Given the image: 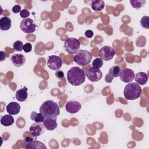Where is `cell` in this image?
<instances>
[{
    "label": "cell",
    "mask_w": 149,
    "mask_h": 149,
    "mask_svg": "<svg viewBox=\"0 0 149 149\" xmlns=\"http://www.w3.org/2000/svg\"><path fill=\"white\" fill-rule=\"evenodd\" d=\"M40 112L45 118H56L60 114L58 104L52 100L44 101L40 107Z\"/></svg>",
    "instance_id": "1"
},
{
    "label": "cell",
    "mask_w": 149,
    "mask_h": 149,
    "mask_svg": "<svg viewBox=\"0 0 149 149\" xmlns=\"http://www.w3.org/2000/svg\"><path fill=\"white\" fill-rule=\"evenodd\" d=\"M84 71L77 66L71 68L67 73V79L69 83L74 86L82 84L85 81Z\"/></svg>",
    "instance_id": "2"
},
{
    "label": "cell",
    "mask_w": 149,
    "mask_h": 149,
    "mask_svg": "<svg viewBox=\"0 0 149 149\" xmlns=\"http://www.w3.org/2000/svg\"><path fill=\"white\" fill-rule=\"evenodd\" d=\"M142 89L136 83L130 82L127 84L123 90L124 97L127 100H134L141 95Z\"/></svg>",
    "instance_id": "3"
},
{
    "label": "cell",
    "mask_w": 149,
    "mask_h": 149,
    "mask_svg": "<svg viewBox=\"0 0 149 149\" xmlns=\"http://www.w3.org/2000/svg\"><path fill=\"white\" fill-rule=\"evenodd\" d=\"M92 58L93 56L90 52L84 49H80L75 54L73 61L78 65L84 66L90 63Z\"/></svg>",
    "instance_id": "4"
},
{
    "label": "cell",
    "mask_w": 149,
    "mask_h": 149,
    "mask_svg": "<svg viewBox=\"0 0 149 149\" xmlns=\"http://www.w3.org/2000/svg\"><path fill=\"white\" fill-rule=\"evenodd\" d=\"M80 42L79 40L75 38H68L65 40L63 44V48L65 51L70 54H76L80 48Z\"/></svg>",
    "instance_id": "5"
},
{
    "label": "cell",
    "mask_w": 149,
    "mask_h": 149,
    "mask_svg": "<svg viewBox=\"0 0 149 149\" xmlns=\"http://www.w3.org/2000/svg\"><path fill=\"white\" fill-rule=\"evenodd\" d=\"M37 25L30 18L23 19L20 23V28L22 31L26 34H31L35 31Z\"/></svg>",
    "instance_id": "6"
},
{
    "label": "cell",
    "mask_w": 149,
    "mask_h": 149,
    "mask_svg": "<svg viewBox=\"0 0 149 149\" xmlns=\"http://www.w3.org/2000/svg\"><path fill=\"white\" fill-rule=\"evenodd\" d=\"M115 54V49L108 45L102 47L99 51V56L103 61H110L113 58Z\"/></svg>",
    "instance_id": "7"
},
{
    "label": "cell",
    "mask_w": 149,
    "mask_h": 149,
    "mask_svg": "<svg viewBox=\"0 0 149 149\" xmlns=\"http://www.w3.org/2000/svg\"><path fill=\"white\" fill-rule=\"evenodd\" d=\"M86 76L88 79L93 82H96L101 79L102 77V73L101 70L98 68L93 67L90 68L85 72Z\"/></svg>",
    "instance_id": "8"
},
{
    "label": "cell",
    "mask_w": 149,
    "mask_h": 149,
    "mask_svg": "<svg viewBox=\"0 0 149 149\" xmlns=\"http://www.w3.org/2000/svg\"><path fill=\"white\" fill-rule=\"evenodd\" d=\"M62 65V61L61 58L56 55H50L47 58V66L53 70L59 69Z\"/></svg>",
    "instance_id": "9"
},
{
    "label": "cell",
    "mask_w": 149,
    "mask_h": 149,
    "mask_svg": "<svg viewBox=\"0 0 149 149\" xmlns=\"http://www.w3.org/2000/svg\"><path fill=\"white\" fill-rule=\"evenodd\" d=\"M45 127L44 124L40 122H36L33 123L29 128V133L34 137L41 136L45 132Z\"/></svg>",
    "instance_id": "10"
},
{
    "label": "cell",
    "mask_w": 149,
    "mask_h": 149,
    "mask_svg": "<svg viewBox=\"0 0 149 149\" xmlns=\"http://www.w3.org/2000/svg\"><path fill=\"white\" fill-rule=\"evenodd\" d=\"M119 76L122 81L125 83H130L134 79L135 74L133 70L126 68L120 71Z\"/></svg>",
    "instance_id": "11"
},
{
    "label": "cell",
    "mask_w": 149,
    "mask_h": 149,
    "mask_svg": "<svg viewBox=\"0 0 149 149\" xmlns=\"http://www.w3.org/2000/svg\"><path fill=\"white\" fill-rule=\"evenodd\" d=\"M65 108L68 112L70 113H76L81 108V104L78 101L70 100L66 103Z\"/></svg>",
    "instance_id": "12"
},
{
    "label": "cell",
    "mask_w": 149,
    "mask_h": 149,
    "mask_svg": "<svg viewBox=\"0 0 149 149\" xmlns=\"http://www.w3.org/2000/svg\"><path fill=\"white\" fill-rule=\"evenodd\" d=\"M22 148L26 149H42L47 148L44 143L40 141L33 140L27 143H22Z\"/></svg>",
    "instance_id": "13"
},
{
    "label": "cell",
    "mask_w": 149,
    "mask_h": 149,
    "mask_svg": "<svg viewBox=\"0 0 149 149\" xmlns=\"http://www.w3.org/2000/svg\"><path fill=\"white\" fill-rule=\"evenodd\" d=\"M10 61L15 66L20 67L25 63L26 58L22 54H15L11 55Z\"/></svg>",
    "instance_id": "14"
},
{
    "label": "cell",
    "mask_w": 149,
    "mask_h": 149,
    "mask_svg": "<svg viewBox=\"0 0 149 149\" xmlns=\"http://www.w3.org/2000/svg\"><path fill=\"white\" fill-rule=\"evenodd\" d=\"M20 111V105L16 102H10L6 106L7 112L11 115L18 114Z\"/></svg>",
    "instance_id": "15"
},
{
    "label": "cell",
    "mask_w": 149,
    "mask_h": 149,
    "mask_svg": "<svg viewBox=\"0 0 149 149\" xmlns=\"http://www.w3.org/2000/svg\"><path fill=\"white\" fill-rule=\"evenodd\" d=\"M42 123L44 124L45 129L49 131L55 130L58 126L56 118H45Z\"/></svg>",
    "instance_id": "16"
},
{
    "label": "cell",
    "mask_w": 149,
    "mask_h": 149,
    "mask_svg": "<svg viewBox=\"0 0 149 149\" xmlns=\"http://www.w3.org/2000/svg\"><path fill=\"white\" fill-rule=\"evenodd\" d=\"M28 97V93H27V88L24 86L22 88H20L18 90L15 95L16 99L20 102H23L26 100Z\"/></svg>",
    "instance_id": "17"
},
{
    "label": "cell",
    "mask_w": 149,
    "mask_h": 149,
    "mask_svg": "<svg viewBox=\"0 0 149 149\" xmlns=\"http://www.w3.org/2000/svg\"><path fill=\"white\" fill-rule=\"evenodd\" d=\"M12 26V21L8 16H4L0 19V29L2 31L8 30Z\"/></svg>",
    "instance_id": "18"
},
{
    "label": "cell",
    "mask_w": 149,
    "mask_h": 149,
    "mask_svg": "<svg viewBox=\"0 0 149 149\" xmlns=\"http://www.w3.org/2000/svg\"><path fill=\"white\" fill-rule=\"evenodd\" d=\"M134 79L136 83H137L138 84L144 85L147 83L148 81V76L146 73L140 72L136 73Z\"/></svg>",
    "instance_id": "19"
},
{
    "label": "cell",
    "mask_w": 149,
    "mask_h": 149,
    "mask_svg": "<svg viewBox=\"0 0 149 149\" xmlns=\"http://www.w3.org/2000/svg\"><path fill=\"white\" fill-rule=\"evenodd\" d=\"M91 6L93 10L95 12H100L104 8L105 3L102 0L92 1L91 2Z\"/></svg>",
    "instance_id": "20"
},
{
    "label": "cell",
    "mask_w": 149,
    "mask_h": 149,
    "mask_svg": "<svg viewBox=\"0 0 149 149\" xmlns=\"http://www.w3.org/2000/svg\"><path fill=\"white\" fill-rule=\"evenodd\" d=\"M14 123V118L11 115H5L1 119V124L6 127L11 126Z\"/></svg>",
    "instance_id": "21"
},
{
    "label": "cell",
    "mask_w": 149,
    "mask_h": 149,
    "mask_svg": "<svg viewBox=\"0 0 149 149\" xmlns=\"http://www.w3.org/2000/svg\"><path fill=\"white\" fill-rule=\"evenodd\" d=\"M30 119L36 122L42 123L44 120L45 118L40 112L37 113L35 111H33L30 115Z\"/></svg>",
    "instance_id": "22"
},
{
    "label": "cell",
    "mask_w": 149,
    "mask_h": 149,
    "mask_svg": "<svg viewBox=\"0 0 149 149\" xmlns=\"http://www.w3.org/2000/svg\"><path fill=\"white\" fill-rule=\"evenodd\" d=\"M121 69L119 66H112L108 72V74L112 77H117L119 76Z\"/></svg>",
    "instance_id": "23"
},
{
    "label": "cell",
    "mask_w": 149,
    "mask_h": 149,
    "mask_svg": "<svg viewBox=\"0 0 149 149\" xmlns=\"http://www.w3.org/2000/svg\"><path fill=\"white\" fill-rule=\"evenodd\" d=\"M146 1L145 0H131L130 1V3L132 6L133 8L136 9H139L140 8H142L146 4Z\"/></svg>",
    "instance_id": "24"
},
{
    "label": "cell",
    "mask_w": 149,
    "mask_h": 149,
    "mask_svg": "<svg viewBox=\"0 0 149 149\" xmlns=\"http://www.w3.org/2000/svg\"><path fill=\"white\" fill-rule=\"evenodd\" d=\"M140 24L144 29H149V16H143L140 20Z\"/></svg>",
    "instance_id": "25"
},
{
    "label": "cell",
    "mask_w": 149,
    "mask_h": 149,
    "mask_svg": "<svg viewBox=\"0 0 149 149\" xmlns=\"http://www.w3.org/2000/svg\"><path fill=\"white\" fill-rule=\"evenodd\" d=\"M102 65H103V60L100 58H95V59L93 60L92 63L93 67L95 68L100 69L102 66Z\"/></svg>",
    "instance_id": "26"
},
{
    "label": "cell",
    "mask_w": 149,
    "mask_h": 149,
    "mask_svg": "<svg viewBox=\"0 0 149 149\" xmlns=\"http://www.w3.org/2000/svg\"><path fill=\"white\" fill-rule=\"evenodd\" d=\"M23 45H24L21 41L17 40L14 42L13 45V48L16 51H22L23 49Z\"/></svg>",
    "instance_id": "27"
},
{
    "label": "cell",
    "mask_w": 149,
    "mask_h": 149,
    "mask_svg": "<svg viewBox=\"0 0 149 149\" xmlns=\"http://www.w3.org/2000/svg\"><path fill=\"white\" fill-rule=\"evenodd\" d=\"M30 15V13L29 10H28V9H23L20 12V16L22 17L23 19L28 18V17Z\"/></svg>",
    "instance_id": "28"
},
{
    "label": "cell",
    "mask_w": 149,
    "mask_h": 149,
    "mask_svg": "<svg viewBox=\"0 0 149 149\" xmlns=\"http://www.w3.org/2000/svg\"><path fill=\"white\" fill-rule=\"evenodd\" d=\"M23 51L26 53L30 52L32 49V45L30 42H27L23 45Z\"/></svg>",
    "instance_id": "29"
},
{
    "label": "cell",
    "mask_w": 149,
    "mask_h": 149,
    "mask_svg": "<svg viewBox=\"0 0 149 149\" xmlns=\"http://www.w3.org/2000/svg\"><path fill=\"white\" fill-rule=\"evenodd\" d=\"M55 76L57 78H58L59 79H62L64 77V73L62 70H57L55 73Z\"/></svg>",
    "instance_id": "30"
},
{
    "label": "cell",
    "mask_w": 149,
    "mask_h": 149,
    "mask_svg": "<svg viewBox=\"0 0 149 149\" xmlns=\"http://www.w3.org/2000/svg\"><path fill=\"white\" fill-rule=\"evenodd\" d=\"M12 10L15 13H17L20 12V11H21V6L19 5H15L12 8Z\"/></svg>",
    "instance_id": "31"
},
{
    "label": "cell",
    "mask_w": 149,
    "mask_h": 149,
    "mask_svg": "<svg viewBox=\"0 0 149 149\" xmlns=\"http://www.w3.org/2000/svg\"><path fill=\"white\" fill-rule=\"evenodd\" d=\"M84 35L87 38H91L94 35V33L91 30H87L85 31Z\"/></svg>",
    "instance_id": "32"
},
{
    "label": "cell",
    "mask_w": 149,
    "mask_h": 149,
    "mask_svg": "<svg viewBox=\"0 0 149 149\" xmlns=\"http://www.w3.org/2000/svg\"><path fill=\"white\" fill-rule=\"evenodd\" d=\"M113 77H112L111 76H110L109 74H107L105 76V80L106 82H108V83H111L112 82V80H113Z\"/></svg>",
    "instance_id": "33"
},
{
    "label": "cell",
    "mask_w": 149,
    "mask_h": 149,
    "mask_svg": "<svg viewBox=\"0 0 149 149\" xmlns=\"http://www.w3.org/2000/svg\"><path fill=\"white\" fill-rule=\"evenodd\" d=\"M0 54H1V62H2L6 59L7 55H6V54L2 51L0 52Z\"/></svg>",
    "instance_id": "34"
}]
</instances>
